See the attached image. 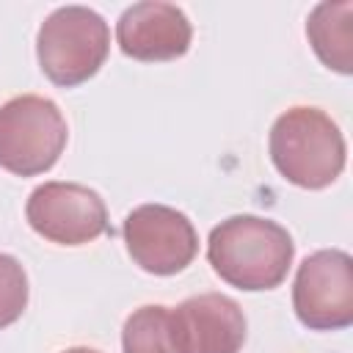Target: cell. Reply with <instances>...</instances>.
<instances>
[{
	"label": "cell",
	"instance_id": "obj_1",
	"mask_svg": "<svg viewBox=\"0 0 353 353\" xmlns=\"http://www.w3.org/2000/svg\"><path fill=\"white\" fill-rule=\"evenodd\" d=\"M295 256V243L284 226L256 215L221 221L207 240L212 270L232 287L256 292L284 281Z\"/></svg>",
	"mask_w": 353,
	"mask_h": 353
},
{
	"label": "cell",
	"instance_id": "obj_2",
	"mask_svg": "<svg viewBox=\"0 0 353 353\" xmlns=\"http://www.w3.org/2000/svg\"><path fill=\"white\" fill-rule=\"evenodd\" d=\"M270 160L287 182L320 190L345 168V138L323 110L290 108L270 130Z\"/></svg>",
	"mask_w": 353,
	"mask_h": 353
},
{
	"label": "cell",
	"instance_id": "obj_3",
	"mask_svg": "<svg viewBox=\"0 0 353 353\" xmlns=\"http://www.w3.org/2000/svg\"><path fill=\"white\" fill-rule=\"evenodd\" d=\"M110 50L108 22L85 6H63L52 11L36 39L41 72L55 85H80L99 72Z\"/></svg>",
	"mask_w": 353,
	"mask_h": 353
},
{
	"label": "cell",
	"instance_id": "obj_4",
	"mask_svg": "<svg viewBox=\"0 0 353 353\" xmlns=\"http://www.w3.org/2000/svg\"><path fill=\"white\" fill-rule=\"evenodd\" d=\"M66 121L52 99L22 94L0 105V168L33 176L55 165L66 146Z\"/></svg>",
	"mask_w": 353,
	"mask_h": 353
},
{
	"label": "cell",
	"instance_id": "obj_5",
	"mask_svg": "<svg viewBox=\"0 0 353 353\" xmlns=\"http://www.w3.org/2000/svg\"><path fill=\"white\" fill-rule=\"evenodd\" d=\"M292 306L298 320L314 331L353 323V259L339 248L314 251L295 273Z\"/></svg>",
	"mask_w": 353,
	"mask_h": 353
},
{
	"label": "cell",
	"instance_id": "obj_6",
	"mask_svg": "<svg viewBox=\"0 0 353 353\" xmlns=\"http://www.w3.org/2000/svg\"><path fill=\"white\" fill-rule=\"evenodd\" d=\"M124 243L132 262L154 276L185 270L199 251V237L188 215L165 204L135 207L124 221Z\"/></svg>",
	"mask_w": 353,
	"mask_h": 353
},
{
	"label": "cell",
	"instance_id": "obj_7",
	"mask_svg": "<svg viewBox=\"0 0 353 353\" xmlns=\"http://www.w3.org/2000/svg\"><path fill=\"white\" fill-rule=\"evenodd\" d=\"M28 223L44 240L61 245H83L108 229V210L97 190L77 182L39 185L25 207Z\"/></svg>",
	"mask_w": 353,
	"mask_h": 353
},
{
	"label": "cell",
	"instance_id": "obj_8",
	"mask_svg": "<svg viewBox=\"0 0 353 353\" xmlns=\"http://www.w3.org/2000/svg\"><path fill=\"white\" fill-rule=\"evenodd\" d=\"M190 22L182 8L171 3H135L130 6L119 25L116 41L124 55L135 61H171L190 47Z\"/></svg>",
	"mask_w": 353,
	"mask_h": 353
},
{
	"label": "cell",
	"instance_id": "obj_9",
	"mask_svg": "<svg viewBox=\"0 0 353 353\" xmlns=\"http://www.w3.org/2000/svg\"><path fill=\"white\" fill-rule=\"evenodd\" d=\"M174 320L185 353H237L245 342L243 309L221 292L182 301L174 309Z\"/></svg>",
	"mask_w": 353,
	"mask_h": 353
},
{
	"label": "cell",
	"instance_id": "obj_10",
	"mask_svg": "<svg viewBox=\"0 0 353 353\" xmlns=\"http://www.w3.org/2000/svg\"><path fill=\"white\" fill-rule=\"evenodd\" d=\"M306 36L317 52V58L339 72L350 74L353 72V3H320L309 22H306Z\"/></svg>",
	"mask_w": 353,
	"mask_h": 353
},
{
	"label": "cell",
	"instance_id": "obj_11",
	"mask_svg": "<svg viewBox=\"0 0 353 353\" xmlns=\"http://www.w3.org/2000/svg\"><path fill=\"white\" fill-rule=\"evenodd\" d=\"M124 353H185L174 309L141 306L124 323Z\"/></svg>",
	"mask_w": 353,
	"mask_h": 353
},
{
	"label": "cell",
	"instance_id": "obj_12",
	"mask_svg": "<svg viewBox=\"0 0 353 353\" xmlns=\"http://www.w3.org/2000/svg\"><path fill=\"white\" fill-rule=\"evenodd\" d=\"M28 306V276L22 265L0 254V328L17 323Z\"/></svg>",
	"mask_w": 353,
	"mask_h": 353
},
{
	"label": "cell",
	"instance_id": "obj_13",
	"mask_svg": "<svg viewBox=\"0 0 353 353\" xmlns=\"http://www.w3.org/2000/svg\"><path fill=\"white\" fill-rule=\"evenodd\" d=\"M63 353H99V350H91V347H69Z\"/></svg>",
	"mask_w": 353,
	"mask_h": 353
}]
</instances>
